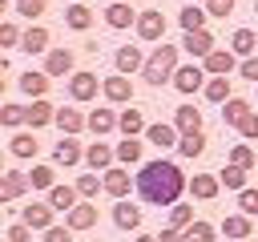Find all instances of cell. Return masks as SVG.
<instances>
[{"label": "cell", "instance_id": "11", "mask_svg": "<svg viewBox=\"0 0 258 242\" xmlns=\"http://www.w3.org/2000/svg\"><path fill=\"white\" fill-rule=\"evenodd\" d=\"M218 190H222V177H218V173H194V177H189V194H194L198 202H214Z\"/></svg>", "mask_w": 258, "mask_h": 242}, {"label": "cell", "instance_id": "56", "mask_svg": "<svg viewBox=\"0 0 258 242\" xmlns=\"http://www.w3.org/2000/svg\"><path fill=\"white\" fill-rule=\"evenodd\" d=\"M189 4H198V0H189Z\"/></svg>", "mask_w": 258, "mask_h": 242}, {"label": "cell", "instance_id": "3", "mask_svg": "<svg viewBox=\"0 0 258 242\" xmlns=\"http://www.w3.org/2000/svg\"><path fill=\"white\" fill-rule=\"evenodd\" d=\"M206 81H210V77H206V69H202V65H181V69L173 73V89H177V93H185V97H189V93H198V89H206Z\"/></svg>", "mask_w": 258, "mask_h": 242}, {"label": "cell", "instance_id": "33", "mask_svg": "<svg viewBox=\"0 0 258 242\" xmlns=\"http://www.w3.org/2000/svg\"><path fill=\"white\" fill-rule=\"evenodd\" d=\"M246 113H250V101H242V97H230V101L222 105V121H226V125H234V129L242 125V117H246Z\"/></svg>", "mask_w": 258, "mask_h": 242}, {"label": "cell", "instance_id": "41", "mask_svg": "<svg viewBox=\"0 0 258 242\" xmlns=\"http://www.w3.org/2000/svg\"><path fill=\"white\" fill-rule=\"evenodd\" d=\"M28 182H32L36 190H52V186H56V182H52V165H32Z\"/></svg>", "mask_w": 258, "mask_h": 242}, {"label": "cell", "instance_id": "15", "mask_svg": "<svg viewBox=\"0 0 258 242\" xmlns=\"http://www.w3.org/2000/svg\"><path fill=\"white\" fill-rule=\"evenodd\" d=\"M137 16H141V12H133L129 0H117V4L105 8V24H109V28H129V24H137Z\"/></svg>", "mask_w": 258, "mask_h": 242}, {"label": "cell", "instance_id": "53", "mask_svg": "<svg viewBox=\"0 0 258 242\" xmlns=\"http://www.w3.org/2000/svg\"><path fill=\"white\" fill-rule=\"evenodd\" d=\"M157 242H189V238H185V230H161Z\"/></svg>", "mask_w": 258, "mask_h": 242}, {"label": "cell", "instance_id": "10", "mask_svg": "<svg viewBox=\"0 0 258 242\" xmlns=\"http://www.w3.org/2000/svg\"><path fill=\"white\" fill-rule=\"evenodd\" d=\"M52 161H56V165H64V169H69V165H77V161H85L81 141H77V137H60V141L52 145Z\"/></svg>", "mask_w": 258, "mask_h": 242}, {"label": "cell", "instance_id": "8", "mask_svg": "<svg viewBox=\"0 0 258 242\" xmlns=\"http://www.w3.org/2000/svg\"><path fill=\"white\" fill-rule=\"evenodd\" d=\"M202 69H206V77H230V73L238 69V60H234L230 48H214V52L202 60Z\"/></svg>", "mask_w": 258, "mask_h": 242}, {"label": "cell", "instance_id": "39", "mask_svg": "<svg viewBox=\"0 0 258 242\" xmlns=\"http://www.w3.org/2000/svg\"><path fill=\"white\" fill-rule=\"evenodd\" d=\"M218 177H222L226 190H246V169H242V165H226Z\"/></svg>", "mask_w": 258, "mask_h": 242}, {"label": "cell", "instance_id": "58", "mask_svg": "<svg viewBox=\"0 0 258 242\" xmlns=\"http://www.w3.org/2000/svg\"><path fill=\"white\" fill-rule=\"evenodd\" d=\"M113 4H117V0H113Z\"/></svg>", "mask_w": 258, "mask_h": 242}, {"label": "cell", "instance_id": "17", "mask_svg": "<svg viewBox=\"0 0 258 242\" xmlns=\"http://www.w3.org/2000/svg\"><path fill=\"white\" fill-rule=\"evenodd\" d=\"M28 186H32V182H28V173L8 169V173H4V182H0V202H16V198H20Z\"/></svg>", "mask_w": 258, "mask_h": 242}, {"label": "cell", "instance_id": "51", "mask_svg": "<svg viewBox=\"0 0 258 242\" xmlns=\"http://www.w3.org/2000/svg\"><path fill=\"white\" fill-rule=\"evenodd\" d=\"M44 242H73V230L69 226H52V230H44Z\"/></svg>", "mask_w": 258, "mask_h": 242}, {"label": "cell", "instance_id": "32", "mask_svg": "<svg viewBox=\"0 0 258 242\" xmlns=\"http://www.w3.org/2000/svg\"><path fill=\"white\" fill-rule=\"evenodd\" d=\"M64 24H69V28H77V32H85V28L93 24L89 4H69V8H64Z\"/></svg>", "mask_w": 258, "mask_h": 242}, {"label": "cell", "instance_id": "26", "mask_svg": "<svg viewBox=\"0 0 258 242\" xmlns=\"http://www.w3.org/2000/svg\"><path fill=\"white\" fill-rule=\"evenodd\" d=\"M113 157H117V149H109V145H101V141L85 145V161H89L93 169H113Z\"/></svg>", "mask_w": 258, "mask_h": 242}, {"label": "cell", "instance_id": "36", "mask_svg": "<svg viewBox=\"0 0 258 242\" xmlns=\"http://www.w3.org/2000/svg\"><path fill=\"white\" fill-rule=\"evenodd\" d=\"M198 218H194V206H169V230H189Z\"/></svg>", "mask_w": 258, "mask_h": 242}, {"label": "cell", "instance_id": "38", "mask_svg": "<svg viewBox=\"0 0 258 242\" xmlns=\"http://www.w3.org/2000/svg\"><path fill=\"white\" fill-rule=\"evenodd\" d=\"M141 149H145V145H141L137 137H125V141L117 145V161H125V165H133V161H141Z\"/></svg>", "mask_w": 258, "mask_h": 242}, {"label": "cell", "instance_id": "23", "mask_svg": "<svg viewBox=\"0 0 258 242\" xmlns=\"http://www.w3.org/2000/svg\"><path fill=\"white\" fill-rule=\"evenodd\" d=\"M145 141H149V145H161V149H169V145H177V141H181V133H177L173 125L157 121V125H149V129H145Z\"/></svg>", "mask_w": 258, "mask_h": 242}, {"label": "cell", "instance_id": "25", "mask_svg": "<svg viewBox=\"0 0 258 242\" xmlns=\"http://www.w3.org/2000/svg\"><path fill=\"white\" fill-rule=\"evenodd\" d=\"M48 85H52V77H48V73H32V69H28V73L20 77V89H24L32 101H40V97L48 93Z\"/></svg>", "mask_w": 258, "mask_h": 242}, {"label": "cell", "instance_id": "2", "mask_svg": "<svg viewBox=\"0 0 258 242\" xmlns=\"http://www.w3.org/2000/svg\"><path fill=\"white\" fill-rule=\"evenodd\" d=\"M177 69H181V65H177V48H173V44H161V48H153V52L145 56L141 81H149V85H165V81H173Z\"/></svg>", "mask_w": 258, "mask_h": 242}, {"label": "cell", "instance_id": "46", "mask_svg": "<svg viewBox=\"0 0 258 242\" xmlns=\"http://www.w3.org/2000/svg\"><path fill=\"white\" fill-rule=\"evenodd\" d=\"M44 8H48V0H16V16H28V20H36Z\"/></svg>", "mask_w": 258, "mask_h": 242}, {"label": "cell", "instance_id": "7", "mask_svg": "<svg viewBox=\"0 0 258 242\" xmlns=\"http://www.w3.org/2000/svg\"><path fill=\"white\" fill-rule=\"evenodd\" d=\"M73 48H48V56H44V73L48 77H73L77 69H73Z\"/></svg>", "mask_w": 258, "mask_h": 242}, {"label": "cell", "instance_id": "30", "mask_svg": "<svg viewBox=\"0 0 258 242\" xmlns=\"http://www.w3.org/2000/svg\"><path fill=\"white\" fill-rule=\"evenodd\" d=\"M117 129H121L125 137H137V133H145L149 125H145V117H141V113H137V109L129 105V109H125V113L117 117Z\"/></svg>", "mask_w": 258, "mask_h": 242}, {"label": "cell", "instance_id": "19", "mask_svg": "<svg viewBox=\"0 0 258 242\" xmlns=\"http://www.w3.org/2000/svg\"><path fill=\"white\" fill-rule=\"evenodd\" d=\"M117 73L121 77H129V73H141L145 69V56H141V48H133V44H125V48H117Z\"/></svg>", "mask_w": 258, "mask_h": 242}, {"label": "cell", "instance_id": "18", "mask_svg": "<svg viewBox=\"0 0 258 242\" xmlns=\"http://www.w3.org/2000/svg\"><path fill=\"white\" fill-rule=\"evenodd\" d=\"M181 48H185L189 56H202V60H206V56L214 52V36H210L206 28H202V32H185V36H181Z\"/></svg>", "mask_w": 258, "mask_h": 242}, {"label": "cell", "instance_id": "16", "mask_svg": "<svg viewBox=\"0 0 258 242\" xmlns=\"http://www.w3.org/2000/svg\"><path fill=\"white\" fill-rule=\"evenodd\" d=\"M173 129H177L181 137H189V133H202V113H198L194 105H181V109H173Z\"/></svg>", "mask_w": 258, "mask_h": 242}, {"label": "cell", "instance_id": "49", "mask_svg": "<svg viewBox=\"0 0 258 242\" xmlns=\"http://www.w3.org/2000/svg\"><path fill=\"white\" fill-rule=\"evenodd\" d=\"M206 12L210 16H230L234 12V0H206Z\"/></svg>", "mask_w": 258, "mask_h": 242}, {"label": "cell", "instance_id": "14", "mask_svg": "<svg viewBox=\"0 0 258 242\" xmlns=\"http://www.w3.org/2000/svg\"><path fill=\"white\" fill-rule=\"evenodd\" d=\"M101 93H105L109 101H117V105H121V101H133V81L121 77V73H113V77L101 81Z\"/></svg>", "mask_w": 258, "mask_h": 242}, {"label": "cell", "instance_id": "6", "mask_svg": "<svg viewBox=\"0 0 258 242\" xmlns=\"http://www.w3.org/2000/svg\"><path fill=\"white\" fill-rule=\"evenodd\" d=\"M133 28H137V36H141V40H161V36H165V16H161L157 8H149V12H141V16H137V24H133Z\"/></svg>", "mask_w": 258, "mask_h": 242}, {"label": "cell", "instance_id": "55", "mask_svg": "<svg viewBox=\"0 0 258 242\" xmlns=\"http://www.w3.org/2000/svg\"><path fill=\"white\" fill-rule=\"evenodd\" d=\"M254 12H258V0H254Z\"/></svg>", "mask_w": 258, "mask_h": 242}, {"label": "cell", "instance_id": "43", "mask_svg": "<svg viewBox=\"0 0 258 242\" xmlns=\"http://www.w3.org/2000/svg\"><path fill=\"white\" fill-rule=\"evenodd\" d=\"M20 40H24V32H20L12 20H4V24H0V44H4V48H16Z\"/></svg>", "mask_w": 258, "mask_h": 242}, {"label": "cell", "instance_id": "34", "mask_svg": "<svg viewBox=\"0 0 258 242\" xmlns=\"http://www.w3.org/2000/svg\"><path fill=\"white\" fill-rule=\"evenodd\" d=\"M8 149H12V157H20V161H28V157H36V137L32 133H16L12 141H8Z\"/></svg>", "mask_w": 258, "mask_h": 242}, {"label": "cell", "instance_id": "44", "mask_svg": "<svg viewBox=\"0 0 258 242\" xmlns=\"http://www.w3.org/2000/svg\"><path fill=\"white\" fill-rule=\"evenodd\" d=\"M24 113H28V109H20V105H12V101H8V105H0V121H4L8 129H16V125L24 121Z\"/></svg>", "mask_w": 258, "mask_h": 242}, {"label": "cell", "instance_id": "9", "mask_svg": "<svg viewBox=\"0 0 258 242\" xmlns=\"http://www.w3.org/2000/svg\"><path fill=\"white\" fill-rule=\"evenodd\" d=\"M64 137H73V133H81V129H89V117L81 113V109H73V105H64V109H56V121H52Z\"/></svg>", "mask_w": 258, "mask_h": 242}, {"label": "cell", "instance_id": "45", "mask_svg": "<svg viewBox=\"0 0 258 242\" xmlns=\"http://www.w3.org/2000/svg\"><path fill=\"white\" fill-rule=\"evenodd\" d=\"M101 186H105V177H97V173H85V177H77V194H81V198H93Z\"/></svg>", "mask_w": 258, "mask_h": 242}, {"label": "cell", "instance_id": "5", "mask_svg": "<svg viewBox=\"0 0 258 242\" xmlns=\"http://www.w3.org/2000/svg\"><path fill=\"white\" fill-rule=\"evenodd\" d=\"M97 89H101L97 73H85V69H81V73H73V77H69V97H73V101H93V97H97Z\"/></svg>", "mask_w": 258, "mask_h": 242}, {"label": "cell", "instance_id": "31", "mask_svg": "<svg viewBox=\"0 0 258 242\" xmlns=\"http://www.w3.org/2000/svg\"><path fill=\"white\" fill-rule=\"evenodd\" d=\"M48 206L69 214V210L77 206V186H52V190H48Z\"/></svg>", "mask_w": 258, "mask_h": 242}, {"label": "cell", "instance_id": "20", "mask_svg": "<svg viewBox=\"0 0 258 242\" xmlns=\"http://www.w3.org/2000/svg\"><path fill=\"white\" fill-rule=\"evenodd\" d=\"M113 226H117V230H137V226H141V210L121 198V202L113 206Z\"/></svg>", "mask_w": 258, "mask_h": 242}, {"label": "cell", "instance_id": "47", "mask_svg": "<svg viewBox=\"0 0 258 242\" xmlns=\"http://www.w3.org/2000/svg\"><path fill=\"white\" fill-rule=\"evenodd\" d=\"M238 210L254 218L258 214V190H238Z\"/></svg>", "mask_w": 258, "mask_h": 242}, {"label": "cell", "instance_id": "21", "mask_svg": "<svg viewBox=\"0 0 258 242\" xmlns=\"http://www.w3.org/2000/svg\"><path fill=\"white\" fill-rule=\"evenodd\" d=\"M48 40H52V36H48V28H44V24H28V28H24L20 48H24V52H48Z\"/></svg>", "mask_w": 258, "mask_h": 242}, {"label": "cell", "instance_id": "37", "mask_svg": "<svg viewBox=\"0 0 258 242\" xmlns=\"http://www.w3.org/2000/svg\"><path fill=\"white\" fill-rule=\"evenodd\" d=\"M177 153H181V157H202V153H206V133L181 137V141H177Z\"/></svg>", "mask_w": 258, "mask_h": 242}, {"label": "cell", "instance_id": "40", "mask_svg": "<svg viewBox=\"0 0 258 242\" xmlns=\"http://www.w3.org/2000/svg\"><path fill=\"white\" fill-rule=\"evenodd\" d=\"M230 165L254 169V165H258V157H254V149H250V145H234V149H230Z\"/></svg>", "mask_w": 258, "mask_h": 242}, {"label": "cell", "instance_id": "48", "mask_svg": "<svg viewBox=\"0 0 258 242\" xmlns=\"http://www.w3.org/2000/svg\"><path fill=\"white\" fill-rule=\"evenodd\" d=\"M238 133H242L246 141H258V113H246L242 125H238Z\"/></svg>", "mask_w": 258, "mask_h": 242}, {"label": "cell", "instance_id": "50", "mask_svg": "<svg viewBox=\"0 0 258 242\" xmlns=\"http://www.w3.org/2000/svg\"><path fill=\"white\" fill-rule=\"evenodd\" d=\"M8 242H32V230H28L24 222H16V226H8Z\"/></svg>", "mask_w": 258, "mask_h": 242}, {"label": "cell", "instance_id": "54", "mask_svg": "<svg viewBox=\"0 0 258 242\" xmlns=\"http://www.w3.org/2000/svg\"><path fill=\"white\" fill-rule=\"evenodd\" d=\"M133 242H157V238H153V234H137Z\"/></svg>", "mask_w": 258, "mask_h": 242}, {"label": "cell", "instance_id": "28", "mask_svg": "<svg viewBox=\"0 0 258 242\" xmlns=\"http://www.w3.org/2000/svg\"><path fill=\"white\" fill-rule=\"evenodd\" d=\"M206 16H210V12H206L202 4H185V8L177 12V20H181L185 32H202V28H206Z\"/></svg>", "mask_w": 258, "mask_h": 242}, {"label": "cell", "instance_id": "1", "mask_svg": "<svg viewBox=\"0 0 258 242\" xmlns=\"http://www.w3.org/2000/svg\"><path fill=\"white\" fill-rule=\"evenodd\" d=\"M133 186H137L141 202H149V206H177V198L189 190V177L177 169V161L157 157V161H145L137 169V182Z\"/></svg>", "mask_w": 258, "mask_h": 242}, {"label": "cell", "instance_id": "27", "mask_svg": "<svg viewBox=\"0 0 258 242\" xmlns=\"http://www.w3.org/2000/svg\"><path fill=\"white\" fill-rule=\"evenodd\" d=\"M101 177H105V190H109V194H113L117 202H121V198L129 194V182H137V177H129L125 169H117V165H113V169H105Z\"/></svg>", "mask_w": 258, "mask_h": 242}, {"label": "cell", "instance_id": "13", "mask_svg": "<svg viewBox=\"0 0 258 242\" xmlns=\"http://www.w3.org/2000/svg\"><path fill=\"white\" fill-rule=\"evenodd\" d=\"M218 230H222L226 238H234V242H246V238L254 234V222H250V214H226Z\"/></svg>", "mask_w": 258, "mask_h": 242}, {"label": "cell", "instance_id": "35", "mask_svg": "<svg viewBox=\"0 0 258 242\" xmlns=\"http://www.w3.org/2000/svg\"><path fill=\"white\" fill-rule=\"evenodd\" d=\"M202 93H206V101H214V105H226V101H230V81H226V77H210Z\"/></svg>", "mask_w": 258, "mask_h": 242}, {"label": "cell", "instance_id": "4", "mask_svg": "<svg viewBox=\"0 0 258 242\" xmlns=\"http://www.w3.org/2000/svg\"><path fill=\"white\" fill-rule=\"evenodd\" d=\"M52 214H56V210H52L48 202H32V206H24V210H20V222H24L28 230H52V226H56V222H52Z\"/></svg>", "mask_w": 258, "mask_h": 242}, {"label": "cell", "instance_id": "24", "mask_svg": "<svg viewBox=\"0 0 258 242\" xmlns=\"http://www.w3.org/2000/svg\"><path fill=\"white\" fill-rule=\"evenodd\" d=\"M254 48H258V32H250V28H238L234 36H230V52L234 56H254Z\"/></svg>", "mask_w": 258, "mask_h": 242}, {"label": "cell", "instance_id": "12", "mask_svg": "<svg viewBox=\"0 0 258 242\" xmlns=\"http://www.w3.org/2000/svg\"><path fill=\"white\" fill-rule=\"evenodd\" d=\"M64 226H69V230H93V226H97V206H93V202H77V206L64 214Z\"/></svg>", "mask_w": 258, "mask_h": 242}, {"label": "cell", "instance_id": "42", "mask_svg": "<svg viewBox=\"0 0 258 242\" xmlns=\"http://www.w3.org/2000/svg\"><path fill=\"white\" fill-rule=\"evenodd\" d=\"M185 238H189V242H214V238H218V230H214L210 222H194V226L185 230Z\"/></svg>", "mask_w": 258, "mask_h": 242}, {"label": "cell", "instance_id": "29", "mask_svg": "<svg viewBox=\"0 0 258 242\" xmlns=\"http://www.w3.org/2000/svg\"><path fill=\"white\" fill-rule=\"evenodd\" d=\"M117 117H121V113H113V109H93V113H89V129H93L97 137H101V133H113V129H117Z\"/></svg>", "mask_w": 258, "mask_h": 242}, {"label": "cell", "instance_id": "52", "mask_svg": "<svg viewBox=\"0 0 258 242\" xmlns=\"http://www.w3.org/2000/svg\"><path fill=\"white\" fill-rule=\"evenodd\" d=\"M238 73H242L246 81H254V85H258V56H246V60L238 65Z\"/></svg>", "mask_w": 258, "mask_h": 242}, {"label": "cell", "instance_id": "22", "mask_svg": "<svg viewBox=\"0 0 258 242\" xmlns=\"http://www.w3.org/2000/svg\"><path fill=\"white\" fill-rule=\"evenodd\" d=\"M48 121H56V109H52L44 97H40V101H32V105H28V113H24V125H28V129H40V125H48Z\"/></svg>", "mask_w": 258, "mask_h": 242}, {"label": "cell", "instance_id": "57", "mask_svg": "<svg viewBox=\"0 0 258 242\" xmlns=\"http://www.w3.org/2000/svg\"><path fill=\"white\" fill-rule=\"evenodd\" d=\"M246 242H250V238H246Z\"/></svg>", "mask_w": 258, "mask_h": 242}]
</instances>
